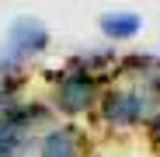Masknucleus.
Here are the masks:
<instances>
[{"label": "nucleus", "mask_w": 160, "mask_h": 157, "mask_svg": "<svg viewBox=\"0 0 160 157\" xmlns=\"http://www.w3.org/2000/svg\"><path fill=\"white\" fill-rule=\"evenodd\" d=\"M157 112H160L157 94L118 81V84H104V94L94 115L108 133H132V129H143Z\"/></svg>", "instance_id": "obj_1"}, {"label": "nucleus", "mask_w": 160, "mask_h": 157, "mask_svg": "<svg viewBox=\"0 0 160 157\" xmlns=\"http://www.w3.org/2000/svg\"><path fill=\"white\" fill-rule=\"evenodd\" d=\"M101 94H104V77H91V73L63 66L56 84H52L49 105L56 115H63V122H80L98 112Z\"/></svg>", "instance_id": "obj_2"}, {"label": "nucleus", "mask_w": 160, "mask_h": 157, "mask_svg": "<svg viewBox=\"0 0 160 157\" xmlns=\"http://www.w3.org/2000/svg\"><path fill=\"white\" fill-rule=\"evenodd\" d=\"M49 42L52 35L42 18H32V14L14 18L4 32V42H0V73H24V66L38 60L49 49Z\"/></svg>", "instance_id": "obj_3"}, {"label": "nucleus", "mask_w": 160, "mask_h": 157, "mask_svg": "<svg viewBox=\"0 0 160 157\" xmlns=\"http://www.w3.org/2000/svg\"><path fill=\"white\" fill-rule=\"evenodd\" d=\"M91 140H87V129L80 122H52L45 133L35 140L32 157H87Z\"/></svg>", "instance_id": "obj_4"}, {"label": "nucleus", "mask_w": 160, "mask_h": 157, "mask_svg": "<svg viewBox=\"0 0 160 157\" xmlns=\"http://www.w3.org/2000/svg\"><path fill=\"white\" fill-rule=\"evenodd\" d=\"M115 73H118L122 84L143 87V91L160 98V56H153V52H132V56L118 60Z\"/></svg>", "instance_id": "obj_5"}, {"label": "nucleus", "mask_w": 160, "mask_h": 157, "mask_svg": "<svg viewBox=\"0 0 160 157\" xmlns=\"http://www.w3.org/2000/svg\"><path fill=\"white\" fill-rule=\"evenodd\" d=\"M98 32L104 42H132L139 32H143V14L136 11H104L98 18Z\"/></svg>", "instance_id": "obj_6"}, {"label": "nucleus", "mask_w": 160, "mask_h": 157, "mask_svg": "<svg viewBox=\"0 0 160 157\" xmlns=\"http://www.w3.org/2000/svg\"><path fill=\"white\" fill-rule=\"evenodd\" d=\"M143 133H146L150 147H153V150H160V112H157V115H153V119L143 126Z\"/></svg>", "instance_id": "obj_7"}, {"label": "nucleus", "mask_w": 160, "mask_h": 157, "mask_svg": "<svg viewBox=\"0 0 160 157\" xmlns=\"http://www.w3.org/2000/svg\"><path fill=\"white\" fill-rule=\"evenodd\" d=\"M0 157H24V154H18V150L7 147V143H0Z\"/></svg>", "instance_id": "obj_8"}]
</instances>
